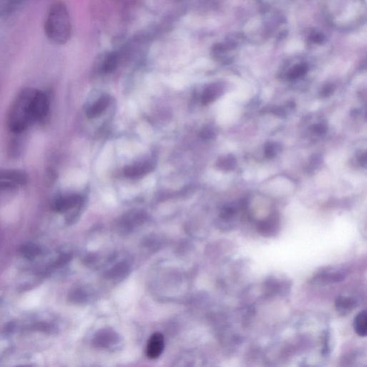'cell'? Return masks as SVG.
I'll use <instances>...</instances> for the list:
<instances>
[{
  "mask_svg": "<svg viewBox=\"0 0 367 367\" xmlns=\"http://www.w3.org/2000/svg\"><path fill=\"white\" fill-rule=\"evenodd\" d=\"M308 71V66L305 62H299L294 66H292L291 69L288 73V77L289 79L295 80L297 78H301L306 74Z\"/></svg>",
  "mask_w": 367,
  "mask_h": 367,
  "instance_id": "cell-14",
  "label": "cell"
},
{
  "mask_svg": "<svg viewBox=\"0 0 367 367\" xmlns=\"http://www.w3.org/2000/svg\"><path fill=\"white\" fill-rule=\"evenodd\" d=\"M222 88L220 85L213 84L207 88L203 93L202 101L203 104L208 105L215 101L221 93Z\"/></svg>",
  "mask_w": 367,
  "mask_h": 367,
  "instance_id": "cell-12",
  "label": "cell"
},
{
  "mask_svg": "<svg viewBox=\"0 0 367 367\" xmlns=\"http://www.w3.org/2000/svg\"><path fill=\"white\" fill-rule=\"evenodd\" d=\"M315 131L318 133H323L326 131V126L323 124H318L315 126Z\"/></svg>",
  "mask_w": 367,
  "mask_h": 367,
  "instance_id": "cell-23",
  "label": "cell"
},
{
  "mask_svg": "<svg viewBox=\"0 0 367 367\" xmlns=\"http://www.w3.org/2000/svg\"><path fill=\"white\" fill-rule=\"evenodd\" d=\"M81 198L79 195H72L62 197L57 199L53 203V209L57 213H66L68 210L81 204Z\"/></svg>",
  "mask_w": 367,
  "mask_h": 367,
  "instance_id": "cell-5",
  "label": "cell"
},
{
  "mask_svg": "<svg viewBox=\"0 0 367 367\" xmlns=\"http://www.w3.org/2000/svg\"><path fill=\"white\" fill-rule=\"evenodd\" d=\"M353 328L358 336L365 337L367 333V317L365 310L360 311L353 320Z\"/></svg>",
  "mask_w": 367,
  "mask_h": 367,
  "instance_id": "cell-10",
  "label": "cell"
},
{
  "mask_svg": "<svg viewBox=\"0 0 367 367\" xmlns=\"http://www.w3.org/2000/svg\"><path fill=\"white\" fill-rule=\"evenodd\" d=\"M235 166V159L232 156H228L220 160L218 163V166L223 170H230L234 168Z\"/></svg>",
  "mask_w": 367,
  "mask_h": 367,
  "instance_id": "cell-17",
  "label": "cell"
},
{
  "mask_svg": "<svg viewBox=\"0 0 367 367\" xmlns=\"http://www.w3.org/2000/svg\"><path fill=\"white\" fill-rule=\"evenodd\" d=\"M356 303V301L349 297L339 296L337 298L335 305L337 311L346 314L355 308Z\"/></svg>",
  "mask_w": 367,
  "mask_h": 367,
  "instance_id": "cell-11",
  "label": "cell"
},
{
  "mask_svg": "<svg viewBox=\"0 0 367 367\" xmlns=\"http://www.w3.org/2000/svg\"><path fill=\"white\" fill-rule=\"evenodd\" d=\"M0 180L23 185L27 182V175L19 170L0 169Z\"/></svg>",
  "mask_w": 367,
  "mask_h": 367,
  "instance_id": "cell-6",
  "label": "cell"
},
{
  "mask_svg": "<svg viewBox=\"0 0 367 367\" xmlns=\"http://www.w3.org/2000/svg\"><path fill=\"white\" fill-rule=\"evenodd\" d=\"M343 279V275L338 273H325L323 274L318 275L316 280L320 282H326V283H332V282H338Z\"/></svg>",
  "mask_w": 367,
  "mask_h": 367,
  "instance_id": "cell-16",
  "label": "cell"
},
{
  "mask_svg": "<svg viewBox=\"0 0 367 367\" xmlns=\"http://www.w3.org/2000/svg\"><path fill=\"white\" fill-rule=\"evenodd\" d=\"M49 111V100L44 93L26 88L18 95L8 114V126L13 132L21 133L43 118Z\"/></svg>",
  "mask_w": 367,
  "mask_h": 367,
  "instance_id": "cell-1",
  "label": "cell"
},
{
  "mask_svg": "<svg viewBox=\"0 0 367 367\" xmlns=\"http://www.w3.org/2000/svg\"><path fill=\"white\" fill-rule=\"evenodd\" d=\"M308 41L311 46H321L324 44L326 38L323 33L318 31H311L308 37Z\"/></svg>",
  "mask_w": 367,
  "mask_h": 367,
  "instance_id": "cell-15",
  "label": "cell"
},
{
  "mask_svg": "<svg viewBox=\"0 0 367 367\" xmlns=\"http://www.w3.org/2000/svg\"><path fill=\"white\" fill-rule=\"evenodd\" d=\"M333 92V86L332 85H327L323 88L321 92V96L323 97L329 96Z\"/></svg>",
  "mask_w": 367,
  "mask_h": 367,
  "instance_id": "cell-21",
  "label": "cell"
},
{
  "mask_svg": "<svg viewBox=\"0 0 367 367\" xmlns=\"http://www.w3.org/2000/svg\"><path fill=\"white\" fill-rule=\"evenodd\" d=\"M110 100L107 96H102L93 103V105L88 108L86 114L88 118H93L98 117L108 107L109 105Z\"/></svg>",
  "mask_w": 367,
  "mask_h": 367,
  "instance_id": "cell-9",
  "label": "cell"
},
{
  "mask_svg": "<svg viewBox=\"0 0 367 367\" xmlns=\"http://www.w3.org/2000/svg\"><path fill=\"white\" fill-rule=\"evenodd\" d=\"M276 153V146L273 143H269L265 148V154L268 157H273Z\"/></svg>",
  "mask_w": 367,
  "mask_h": 367,
  "instance_id": "cell-20",
  "label": "cell"
},
{
  "mask_svg": "<svg viewBox=\"0 0 367 367\" xmlns=\"http://www.w3.org/2000/svg\"><path fill=\"white\" fill-rule=\"evenodd\" d=\"M20 253L23 258L28 260H33L42 253L41 247L33 243H28L20 248Z\"/></svg>",
  "mask_w": 367,
  "mask_h": 367,
  "instance_id": "cell-13",
  "label": "cell"
},
{
  "mask_svg": "<svg viewBox=\"0 0 367 367\" xmlns=\"http://www.w3.org/2000/svg\"><path fill=\"white\" fill-rule=\"evenodd\" d=\"M201 136L205 138H212L215 136V133L211 128H205L202 131Z\"/></svg>",
  "mask_w": 367,
  "mask_h": 367,
  "instance_id": "cell-22",
  "label": "cell"
},
{
  "mask_svg": "<svg viewBox=\"0 0 367 367\" xmlns=\"http://www.w3.org/2000/svg\"><path fill=\"white\" fill-rule=\"evenodd\" d=\"M18 185L0 180V205L11 199L18 191Z\"/></svg>",
  "mask_w": 367,
  "mask_h": 367,
  "instance_id": "cell-8",
  "label": "cell"
},
{
  "mask_svg": "<svg viewBox=\"0 0 367 367\" xmlns=\"http://www.w3.org/2000/svg\"><path fill=\"white\" fill-rule=\"evenodd\" d=\"M153 168V165L151 163H137L125 168L124 173L128 177L140 178L151 172Z\"/></svg>",
  "mask_w": 367,
  "mask_h": 367,
  "instance_id": "cell-7",
  "label": "cell"
},
{
  "mask_svg": "<svg viewBox=\"0 0 367 367\" xmlns=\"http://www.w3.org/2000/svg\"><path fill=\"white\" fill-rule=\"evenodd\" d=\"M164 348V338L160 333H153L150 337L146 346V356L151 359H155L161 356Z\"/></svg>",
  "mask_w": 367,
  "mask_h": 367,
  "instance_id": "cell-4",
  "label": "cell"
},
{
  "mask_svg": "<svg viewBox=\"0 0 367 367\" xmlns=\"http://www.w3.org/2000/svg\"><path fill=\"white\" fill-rule=\"evenodd\" d=\"M235 210L232 207H225L221 212V217L223 219H229L235 215Z\"/></svg>",
  "mask_w": 367,
  "mask_h": 367,
  "instance_id": "cell-19",
  "label": "cell"
},
{
  "mask_svg": "<svg viewBox=\"0 0 367 367\" xmlns=\"http://www.w3.org/2000/svg\"><path fill=\"white\" fill-rule=\"evenodd\" d=\"M360 163H361V164L363 165V166H365V165H366V154L363 155V156H361V158H360Z\"/></svg>",
  "mask_w": 367,
  "mask_h": 367,
  "instance_id": "cell-24",
  "label": "cell"
},
{
  "mask_svg": "<svg viewBox=\"0 0 367 367\" xmlns=\"http://www.w3.org/2000/svg\"><path fill=\"white\" fill-rule=\"evenodd\" d=\"M45 31L48 38L56 44L64 45L69 41L72 33L71 17L64 3L59 2L51 6Z\"/></svg>",
  "mask_w": 367,
  "mask_h": 367,
  "instance_id": "cell-3",
  "label": "cell"
},
{
  "mask_svg": "<svg viewBox=\"0 0 367 367\" xmlns=\"http://www.w3.org/2000/svg\"><path fill=\"white\" fill-rule=\"evenodd\" d=\"M116 65H117V60H116V57L111 55V56L108 57L107 60L104 63V71L109 73V72H112L113 70L116 68Z\"/></svg>",
  "mask_w": 367,
  "mask_h": 367,
  "instance_id": "cell-18",
  "label": "cell"
},
{
  "mask_svg": "<svg viewBox=\"0 0 367 367\" xmlns=\"http://www.w3.org/2000/svg\"><path fill=\"white\" fill-rule=\"evenodd\" d=\"M1 242H2V234H1V233H0V245H1Z\"/></svg>",
  "mask_w": 367,
  "mask_h": 367,
  "instance_id": "cell-25",
  "label": "cell"
},
{
  "mask_svg": "<svg viewBox=\"0 0 367 367\" xmlns=\"http://www.w3.org/2000/svg\"><path fill=\"white\" fill-rule=\"evenodd\" d=\"M323 11L328 24L338 31H355L366 21L365 0H323Z\"/></svg>",
  "mask_w": 367,
  "mask_h": 367,
  "instance_id": "cell-2",
  "label": "cell"
}]
</instances>
